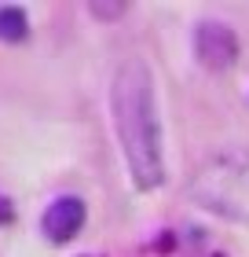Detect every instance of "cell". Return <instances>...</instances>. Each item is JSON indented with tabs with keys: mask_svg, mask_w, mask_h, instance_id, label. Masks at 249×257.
Instances as JSON below:
<instances>
[{
	"mask_svg": "<svg viewBox=\"0 0 249 257\" xmlns=\"http://www.w3.org/2000/svg\"><path fill=\"white\" fill-rule=\"evenodd\" d=\"M110 114L114 133L121 144L125 166L136 188H158L165 180V151H161V121H158V96L154 74L143 59H121L110 81Z\"/></svg>",
	"mask_w": 249,
	"mask_h": 257,
	"instance_id": "1",
	"label": "cell"
},
{
	"mask_svg": "<svg viewBox=\"0 0 249 257\" xmlns=\"http://www.w3.org/2000/svg\"><path fill=\"white\" fill-rule=\"evenodd\" d=\"M191 198L212 213L249 224V155L245 151H220L205 158L191 177Z\"/></svg>",
	"mask_w": 249,
	"mask_h": 257,
	"instance_id": "2",
	"label": "cell"
},
{
	"mask_svg": "<svg viewBox=\"0 0 249 257\" xmlns=\"http://www.w3.org/2000/svg\"><path fill=\"white\" fill-rule=\"evenodd\" d=\"M194 55L205 70L220 74V70L234 66V59H238V37H234V30L227 22L205 19V22H198V30H194Z\"/></svg>",
	"mask_w": 249,
	"mask_h": 257,
	"instance_id": "3",
	"label": "cell"
},
{
	"mask_svg": "<svg viewBox=\"0 0 249 257\" xmlns=\"http://www.w3.org/2000/svg\"><path fill=\"white\" fill-rule=\"evenodd\" d=\"M41 228H44V235H48L52 242H70L81 228H85V202H81L77 195L55 198V202L44 209Z\"/></svg>",
	"mask_w": 249,
	"mask_h": 257,
	"instance_id": "4",
	"label": "cell"
},
{
	"mask_svg": "<svg viewBox=\"0 0 249 257\" xmlns=\"http://www.w3.org/2000/svg\"><path fill=\"white\" fill-rule=\"evenodd\" d=\"M26 30H30L26 11H19V8H4V11H0V37H4V41H22Z\"/></svg>",
	"mask_w": 249,
	"mask_h": 257,
	"instance_id": "5",
	"label": "cell"
}]
</instances>
